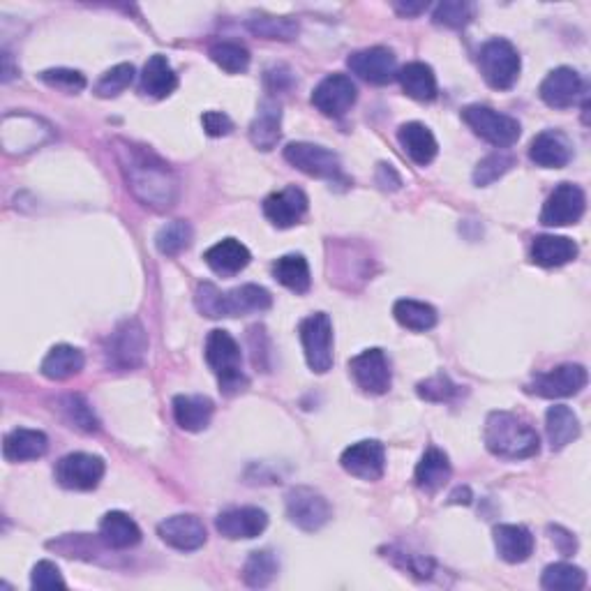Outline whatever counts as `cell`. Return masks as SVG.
Segmentation results:
<instances>
[{
    "mask_svg": "<svg viewBox=\"0 0 591 591\" xmlns=\"http://www.w3.org/2000/svg\"><path fill=\"white\" fill-rule=\"evenodd\" d=\"M118 157H121L130 190L141 204L153 208V211H167L176 204L178 181L167 162H162L146 148L127 144L118 151Z\"/></svg>",
    "mask_w": 591,
    "mask_h": 591,
    "instance_id": "cell-1",
    "label": "cell"
},
{
    "mask_svg": "<svg viewBox=\"0 0 591 591\" xmlns=\"http://www.w3.org/2000/svg\"><path fill=\"white\" fill-rule=\"evenodd\" d=\"M194 303L204 317L222 319L264 312L273 305V296L259 284H243L231 291H220L213 282H201L194 294Z\"/></svg>",
    "mask_w": 591,
    "mask_h": 591,
    "instance_id": "cell-2",
    "label": "cell"
},
{
    "mask_svg": "<svg viewBox=\"0 0 591 591\" xmlns=\"http://www.w3.org/2000/svg\"><path fill=\"white\" fill-rule=\"evenodd\" d=\"M485 446L492 455L506 460L534 458L541 451L536 430L511 411H492L485 423Z\"/></svg>",
    "mask_w": 591,
    "mask_h": 591,
    "instance_id": "cell-3",
    "label": "cell"
},
{
    "mask_svg": "<svg viewBox=\"0 0 591 591\" xmlns=\"http://www.w3.org/2000/svg\"><path fill=\"white\" fill-rule=\"evenodd\" d=\"M206 363L211 365L215 377H218L220 391L224 395H238L248 388V377L241 370V347L222 328L211 331V335L206 338Z\"/></svg>",
    "mask_w": 591,
    "mask_h": 591,
    "instance_id": "cell-4",
    "label": "cell"
},
{
    "mask_svg": "<svg viewBox=\"0 0 591 591\" xmlns=\"http://www.w3.org/2000/svg\"><path fill=\"white\" fill-rule=\"evenodd\" d=\"M148 351V338L144 326L137 319H125L116 326V331L109 335L104 358L114 370H134L144 363Z\"/></svg>",
    "mask_w": 591,
    "mask_h": 591,
    "instance_id": "cell-5",
    "label": "cell"
},
{
    "mask_svg": "<svg viewBox=\"0 0 591 591\" xmlns=\"http://www.w3.org/2000/svg\"><path fill=\"white\" fill-rule=\"evenodd\" d=\"M478 67L483 79L495 91H508L520 77V54L508 40H490L478 54Z\"/></svg>",
    "mask_w": 591,
    "mask_h": 591,
    "instance_id": "cell-6",
    "label": "cell"
},
{
    "mask_svg": "<svg viewBox=\"0 0 591 591\" xmlns=\"http://www.w3.org/2000/svg\"><path fill=\"white\" fill-rule=\"evenodd\" d=\"M462 118L478 137L497 148H508L520 139V123L513 116L483 107V104H471V107L462 109Z\"/></svg>",
    "mask_w": 591,
    "mask_h": 591,
    "instance_id": "cell-7",
    "label": "cell"
},
{
    "mask_svg": "<svg viewBox=\"0 0 591 591\" xmlns=\"http://www.w3.org/2000/svg\"><path fill=\"white\" fill-rule=\"evenodd\" d=\"M305 358L312 372L324 374L333 368V324L326 312L310 314L298 326Z\"/></svg>",
    "mask_w": 591,
    "mask_h": 591,
    "instance_id": "cell-8",
    "label": "cell"
},
{
    "mask_svg": "<svg viewBox=\"0 0 591 591\" xmlns=\"http://www.w3.org/2000/svg\"><path fill=\"white\" fill-rule=\"evenodd\" d=\"M589 374L585 365L578 363H566L559 365L555 370L536 374L534 379L527 384L529 395H538V398H571V395H578L582 388L587 386Z\"/></svg>",
    "mask_w": 591,
    "mask_h": 591,
    "instance_id": "cell-9",
    "label": "cell"
},
{
    "mask_svg": "<svg viewBox=\"0 0 591 591\" xmlns=\"http://www.w3.org/2000/svg\"><path fill=\"white\" fill-rule=\"evenodd\" d=\"M284 160L291 167H296L303 174L324 178V181H338L342 176V164L340 157L333 151H328L324 146L308 144V141H296L284 148Z\"/></svg>",
    "mask_w": 591,
    "mask_h": 591,
    "instance_id": "cell-10",
    "label": "cell"
},
{
    "mask_svg": "<svg viewBox=\"0 0 591 591\" xmlns=\"http://www.w3.org/2000/svg\"><path fill=\"white\" fill-rule=\"evenodd\" d=\"M287 515L298 529L319 531L333 518L331 504L312 488H294L287 495Z\"/></svg>",
    "mask_w": 591,
    "mask_h": 591,
    "instance_id": "cell-11",
    "label": "cell"
},
{
    "mask_svg": "<svg viewBox=\"0 0 591 591\" xmlns=\"http://www.w3.org/2000/svg\"><path fill=\"white\" fill-rule=\"evenodd\" d=\"M104 476V460L91 453H70L56 465V481L65 490L88 492L100 485Z\"/></svg>",
    "mask_w": 591,
    "mask_h": 591,
    "instance_id": "cell-12",
    "label": "cell"
},
{
    "mask_svg": "<svg viewBox=\"0 0 591 591\" xmlns=\"http://www.w3.org/2000/svg\"><path fill=\"white\" fill-rule=\"evenodd\" d=\"M356 386L370 395H384L391 388V363L381 349H365L349 361Z\"/></svg>",
    "mask_w": 591,
    "mask_h": 591,
    "instance_id": "cell-13",
    "label": "cell"
},
{
    "mask_svg": "<svg viewBox=\"0 0 591 591\" xmlns=\"http://www.w3.org/2000/svg\"><path fill=\"white\" fill-rule=\"evenodd\" d=\"M587 208V197L582 192V187L573 183H561L555 187V192L550 194L541 211V222L545 227H566V224H575Z\"/></svg>",
    "mask_w": 591,
    "mask_h": 591,
    "instance_id": "cell-14",
    "label": "cell"
},
{
    "mask_svg": "<svg viewBox=\"0 0 591 591\" xmlns=\"http://www.w3.org/2000/svg\"><path fill=\"white\" fill-rule=\"evenodd\" d=\"M342 469L361 481H379L386 469V448L377 439H365L349 446L340 458Z\"/></svg>",
    "mask_w": 591,
    "mask_h": 591,
    "instance_id": "cell-15",
    "label": "cell"
},
{
    "mask_svg": "<svg viewBox=\"0 0 591 591\" xmlns=\"http://www.w3.org/2000/svg\"><path fill=\"white\" fill-rule=\"evenodd\" d=\"M349 70L374 86H386L398 77V61L386 47H370L349 56Z\"/></svg>",
    "mask_w": 591,
    "mask_h": 591,
    "instance_id": "cell-16",
    "label": "cell"
},
{
    "mask_svg": "<svg viewBox=\"0 0 591 591\" xmlns=\"http://www.w3.org/2000/svg\"><path fill=\"white\" fill-rule=\"evenodd\" d=\"M356 97H358L356 84L347 77V74H328V77L314 88L312 104L324 116L340 118L354 107Z\"/></svg>",
    "mask_w": 591,
    "mask_h": 591,
    "instance_id": "cell-17",
    "label": "cell"
},
{
    "mask_svg": "<svg viewBox=\"0 0 591 591\" xmlns=\"http://www.w3.org/2000/svg\"><path fill=\"white\" fill-rule=\"evenodd\" d=\"M308 204L310 201L305 197V192L298 190L296 185H289L280 192H273L264 201V215L278 229H289L305 218Z\"/></svg>",
    "mask_w": 591,
    "mask_h": 591,
    "instance_id": "cell-18",
    "label": "cell"
},
{
    "mask_svg": "<svg viewBox=\"0 0 591 591\" xmlns=\"http://www.w3.org/2000/svg\"><path fill=\"white\" fill-rule=\"evenodd\" d=\"M215 527H218L220 534L229 541H243V538H257L266 531L268 527V515L266 511L254 506H243V508H229V511H222L215 520Z\"/></svg>",
    "mask_w": 591,
    "mask_h": 591,
    "instance_id": "cell-19",
    "label": "cell"
},
{
    "mask_svg": "<svg viewBox=\"0 0 591 591\" xmlns=\"http://www.w3.org/2000/svg\"><path fill=\"white\" fill-rule=\"evenodd\" d=\"M157 534L169 548L192 552L206 543V527L197 515H174L157 525Z\"/></svg>",
    "mask_w": 591,
    "mask_h": 591,
    "instance_id": "cell-20",
    "label": "cell"
},
{
    "mask_svg": "<svg viewBox=\"0 0 591 591\" xmlns=\"http://www.w3.org/2000/svg\"><path fill=\"white\" fill-rule=\"evenodd\" d=\"M541 100L552 109H568L578 102L582 95V79L573 67H557L548 77L543 79L541 88H538Z\"/></svg>",
    "mask_w": 591,
    "mask_h": 591,
    "instance_id": "cell-21",
    "label": "cell"
},
{
    "mask_svg": "<svg viewBox=\"0 0 591 591\" xmlns=\"http://www.w3.org/2000/svg\"><path fill=\"white\" fill-rule=\"evenodd\" d=\"M529 157L531 162H536L543 169H561L571 162L573 148L561 132L545 130L536 134L534 141H531Z\"/></svg>",
    "mask_w": 591,
    "mask_h": 591,
    "instance_id": "cell-22",
    "label": "cell"
},
{
    "mask_svg": "<svg viewBox=\"0 0 591 591\" xmlns=\"http://www.w3.org/2000/svg\"><path fill=\"white\" fill-rule=\"evenodd\" d=\"M250 259V250L241 241H236V238H224V241L215 243L213 248L204 252V261L208 268L218 275H224V278H231V275L245 271Z\"/></svg>",
    "mask_w": 591,
    "mask_h": 591,
    "instance_id": "cell-23",
    "label": "cell"
},
{
    "mask_svg": "<svg viewBox=\"0 0 591 591\" xmlns=\"http://www.w3.org/2000/svg\"><path fill=\"white\" fill-rule=\"evenodd\" d=\"M280 127H282V109L280 104L266 97L264 102L259 104L257 116L250 125V141L259 151H273L280 141Z\"/></svg>",
    "mask_w": 591,
    "mask_h": 591,
    "instance_id": "cell-24",
    "label": "cell"
},
{
    "mask_svg": "<svg viewBox=\"0 0 591 591\" xmlns=\"http://www.w3.org/2000/svg\"><path fill=\"white\" fill-rule=\"evenodd\" d=\"M495 545L499 557L506 564H522L531 557L534 552V536L531 531L522 525H497L495 531Z\"/></svg>",
    "mask_w": 591,
    "mask_h": 591,
    "instance_id": "cell-25",
    "label": "cell"
},
{
    "mask_svg": "<svg viewBox=\"0 0 591 591\" xmlns=\"http://www.w3.org/2000/svg\"><path fill=\"white\" fill-rule=\"evenodd\" d=\"M178 88V77L174 67L169 65L167 56L155 54L148 58L144 65V72H141V93L148 97H155V100H164Z\"/></svg>",
    "mask_w": 591,
    "mask_h": 591,
    "instance_id": "cell-26",
    "label": "cell"
},
{
    "mask_svg": "<svg viewBox=\"0 0 591 591\" xmlns=\"http://www.w3.org/2000/svg\"><path fill=\"white\" fill-rule=\"evenodd\" d=\"M578 257V245L566 236H536L531 243V261L543 268H557Z\"/></svg>",
    "mask_w": 591,
    "mask_h": 591,
    "instance_id": "cell-27",
    "label": "cell"
},
{
    "mask_svg": "<svg viewBox=\"0 0 591 591\" xmlns=\"http://www.w3.org/2000/svg\"><path fill=\"white\" fill-rule=\"evenodd\" d=\"M416 485L428 495H435L451 478V460L441 448H428L416 467Z\"/></svg>",
    "mask_w": 591,
    "mask_h": 591,
    "instance_id": "cell-28",
    "label": "cell"
},
{
    "mask_svg": "<svg viewBox=\"0 0 591 591\" xmlns=\"http://www.w3.org/2000/svg\"><path fill=\"white\" fill-rule=\"evenodd\" d=\"M47 448H49V439L44 432L17 428L5 437L3 455L5 460L10 462H28V460L42 458V455L47 453Z\"/></svg>",
    "mask_w": 591,
    "mask_h": 591,
    "instance_id": "cell-29",
    "label": "cell"
},
{
    "mask_svg": "<svg viewBox=\"0 0 591 591\" xmlns=\"http://www.w3.org/2000/svg\"><path fill=\"white\" fill-rule=\"evenodd\" d=\"M213 411V402L204 395H176L174 398V418L178 428L185 432H201L208 428Z\"/></svg>",
    "mask_w": 591,
    "mask_h": 591,
    "instance_id": "cell-30",
    "label": "cell"
},
{
    "mask_svg": "<svg viewBox=\"0 0 591 591\" xmlns=\"http://www.w3.org/2000/svg\"><path fill=\"white\" fill-rule=\"evenodd\" d=\"M100 536L111 550H130L141 541V529L127 513L111 511L100 522Z\"/></svg>",
    "mask_w": 591,
    "mask_h": 591,
    "instance_id": "cell-31",
    "label": "cell"
},
{
    "mask_svg": "<svg viewBox=\"0 0 591 591\" xmlns=\"http://www.w3.org/2000/svg\"><path fill=\"white\" fill-rule=\"evenodd\" d=\"M398 139L400 146L405 148V153L414 160L416 164H430L437 157V139L435 134L430 132V127H425L423 123H405L398 130Z\"/></svg>",
    "mask_w": 591,
    "mask_h": 591,
    "instance_id": "cell-32",
    "label": "cell"
},
{
    "mask_svg": "<svg viewBox=\"0 0 591 591\" xmlns=\"http://www.w3.org/2000/svg\"><path fill=\"white\" fill-rule=\"evenodd\" d=\"M84 363L86 358L77 347H70V344H56V347L44 356L40 372L51 381H63L84 370Z\"/></svg>",
    "mask_w": 591,
    "mask_h": 591,
    "instance_id": "cell-33",
    "label": "cell"
},
{
    "mask_svg": "<svg viewBox=\"0 0 591 591\" xmlns=\"http://www.w3.org/2000/svg\"><path fill=\"white\" fill-rule=\"evenodd\" d=\"M398 79L411 100L418 102H432L437 97V77L430 65L425 63H407L402 70H398Z\"/></svg>",
    "mask_w": 591,
    "mask_h": 591,
    "instance_id": "cell-34",
    "label": "cell"
},
{
    "mask_svg": "<svg viewBox=\"0 0 591 591\" xmlns=\"http://www.w3.org/2000/svg\"><path fill=\"white\" fill-rule=\"evenodd\" d=\"M545 430H548L552 451H561V448L580 437V421L573 414V409H568L566 405H555L545 414Z\"/></svg>",
    "mask_w": 591,
    "mask_h": 591,
    "instance_id": "cell-35",
    "label": "cell"
},
{
    "mask_svg": "<svg viewBox=\"0 0 591 591\" xmlns=\"http://www.w3.org/2000/svg\"><path fill=\"white\" fill-rule=\"evenodd\" d=\"M273 278L278 280L282 287H287L294 294H308L310 291V266L305 261L303 254H284L273 264Z\"/></svg>",
    "mask_w": 591,
    "mask_h": 591,
    "instance_id": "cell-36",
    "label": "cell"
},
{
    "mask_svg": "<svg viewBox=\"0 0 591 591\" xmlns=\"http://www.w3.org/2000/svg\"><path fill=\"white\" fill-rule=\"evenodd\" d=\"M393 314L398 319L400 326L409 328V331L423 333L437 326V310L428 303L411 301V298H402L393 305Z\"/></svg>",
    "mask_w": 591,
    "mask_h": 591,
    "instance_id": "cell-37",
    "label": "cell"
},
{
    "mask_svg": "<svg viewBox=\"0 0 591 591\" xmlns=\"http://www.w3.org/2000/svg\"><path fill=\"white\" fill-rule=\"evenodd\" d=\"M278 571H280L278 557H275L271 550H254L250 552V557L243 566V580L248 587L261 589L271 585Z\"/></svg>",
    "mask_w": 591,
    "mask_h": 591,
    "instance_id": "cell-38",
    "label": "cell"
},
{
    "mask_svg": "<svg viewBox=\"0 0 591 591\" xmlns=\"http://www.w3.org/2000/svg\"><path fill=\"white\" fill-rule=\"evenodd\" d=\"M541 587L548 591H580L587 587V573L573 564H550L541 575Z\"/></svg>",
    "mask_w": 591,
    "mask_h": 591,
    "instance_id": "cell-39",
    "label": "cell"
},
{
    "mask_svg": "<svg viewBox=\"0 0 591 591\" xmlns=\"http://www.w3.org/2000/svg\"><path fill=\"white\" fill-rule=\"evenodd\" d=\"M192 243V227L185 220H174L157 231L155 245L164 257H176Z\"/></svg>",
    "mask_w": 591,
    "mask_h": 591,
    "instance_id": "cell-40",
    "label": "cell"
},
{
    "mask_svg": "<svg viewBox=\"0 0 591 591\" xmlns=\"http://www.w3.org/2000/svg\"><path fill=\"white\" fill-rule=\"evenodd\" d=\"M208 54L215 65L229 74H241L250 67V51L238 42H215Z\"/></svg>",
    "mask_w": 591,
    "mask_h": 591,
    "instance_id": "cell-41",
    "label": "cell"
},
{
    "mask_svg": "<svg viewBox=\"0 0 591 591\" xmlns=\"http://www.w3.org/2000/svg\"><path fill=\"white\" fill-rule=\"evenodd\" d=\"M250 31L259 37H266V40H282L289 42L298 35V21L289 17H254L248 24Z\"/></svg>",
    "mask_w": 591,
    "mask_h": 591,
    "instance_id": "cell-42",
    "label": "cell"
},
{
    "mask_svg": "<svg viewBox=\"0 0 591 591\" xmlns=\"http://www.w3.org/2000/svg\"><path fill=\"white\" fill-rule=\"evenodd\" d=\"M61 407L67 423H70L72 428L88 432V435H93V432L100 430V421H97L93 407L88 405L81 395H67V398L61 402Z\"/></svg>",
    "mask_w": 591,
    "mask_h": 591,
    "instance_id": "cell-43",
    "label": "cell"
},
{
    "mask_svg": "<svg viewBox=\"0 0 591 591\" xmlns=\"http://www.w3.org/2000/svg\"><path fill=\"white\" fill-rule=\"evenodd\" d=\"M132 81H134V65L121 63L102 74L100 81L95 84V95L104 97V100H107V97H116L121 95L125 88H130Z\"/></svg>",
    "mask_w": 591,
    "mask_h": 591,
    "instance_id": "cell-44",
    "label": "cell"
},
{
    "mask_svg": "<svg viewBox=\"0 0 591 591\" xmlns=\"http://www.w3.org/2000/svg\"><path fill=\"white\" fill-rule=\"evenodd\" d=\"M474 17V5L465 0H446L435 7L432 21L444 28H465Z\"/></svg>",
    "mask_w": 591,
    "mask_h": 591,
    "instance_id": "cell-45",
    "label": "cell"
},
{
    "mask_svg": "<svg viewBox=\"0 0 591 591\" xmlns=\"http://www.w3.org/2000/svg\"><path fill=\"white\" fill-rule=\"evenodd\" d=\"M513 164H515V157L511 153H504V151L483 157V160L478 162L476 169H474V183L478 187L495 183L506 174L508 169L513 167Z\"/></svg>",
    "mask_w": 591,
    "mask_h": 591,
    "instance_id": "cell-46",
    "label": "cell"
},
{
    "mask_svg": "<svg viewBox=\"0 0 591 591\" xmlns=\"http://www.w3.org/2000/svg\"><path fill=\"white\" fill-rule=\"evenodd\" d=\"M40 81L56 91L63 93H81L86 88V77L77 70H65V67H56V70H44L40 72Z\"/></svg>",
    "mask_w": 591,
    "mask_h": 591,
    "instance_id": "cell-47",
    "label": "cell"
},
{
    "mask_svg": "<svg viewBox=\"0 0 591 591\" xmlns=\"http://www.w3.org/2000/svg\"><path fill=\"white\" fill-rule=\"evenodd\" d=\"M418 395L428 402H451L455 395L460 393V386L453 384L446 374H437V377H430L418 384Z\"/></svg>",
    "mask_w": 591,
    "mask_h": 591,
    "instance_id": "cell-48",
    "label": "cell"
},
{
    "mask_svg": "<svg viewBox=\"0 0 591 591\" xmlns=\"http://www.w3.org/2000/svg\"><path fill=\"white\" fill-rule=\"evenodd\" d=\"M31 587L33 589H65V580L54 561H37L31 573Z\"/></svg>",
    "mask_w": 591,
    "mask_h": 591,
    "instance_id": "cell-49",
    "label": "cell"
},
{
    "mask_svg": "<svg viewBox=\"0 0 591 591\" xmlns=\"http://www.w3.org/2000/svg\"><path fill=\"white\" fill-rule=\"evenodd\" d=\"M201 125H204L208 137H227V134L234 130L231 118L227 114H222V111H206V114L201 116Z\"/></svg>",
    "mask_w": 591,
    "mask_h": 591,
    "instance_id": "cell-50",
    "label": "cell"
},
{
    "mask_svg": "<svg viewBox=\"0 0 591 591\" xmlns=\"http://www.w3.org/2000/svg\"><path fill=\"white\" fill-rule=\"evenodd\" d=\"M550 534H552V543L557 545V550L561 555H573L575 548H578V543H575V536L571 531H566L564 527H550Z\"/></svg>",
    "mask_w": 591,
    "mask_h": 591,
    "instance_id": "cell-51",
    "label": "cell"
},
{
    "mask_svg": "<svg viewBox=\"0 0 591 591\" xmlns=\"http://www.w3.org/2000/svg\"><path fill=\"white\" fill-rule=\"evenodd\" d=\"M377 183L384 187V190H398L402 185L400 176L395 174V169L391 164H379V171H377Z\"/></svg>",
    "mask_w": 591,
    "mask_h": 591,
    "instance_id": "cell-52",
    "label": "cell"
},
{
    "mask_svg": "<svg viewBox=\"0 0 591 591\" xmlns=\"http://www.w3.org/2000/svg\"><path fill=\"white\" fill-rule=\"evenodd\" d=\"M393 7L400 17H416V14L428 10V3H395Z\"/></svg>",
    "mask_w": 591,
    "mask_h": 591,
    "instance_id": "cell-53",
    "label": "cell"
},
{
    "mask_svg": "<svg viewBox=\"0 0 591 591\" xmlns=\"http://www.w3.org/2000/svg\"><path fill=\"white\" fill-rule=\"evenodd\" d=\"M451 504H471V492L469 488H458L451 495Z\"/></svg>",
    "mask_w": 591,
    "mask_h": 591,
    "instance_id": "cell-54",
    "label": "cell"
},
{
    "mask_svg": "<svg viewBox=\"0 0 591 591\" xmlns=\"http://www.w3.org/2000/svg\"><path fill=\"white\" fill-rule=\"evenodd\" d=\"M14 77V70H12V63H10V54H3V81L7 84Z\"/></svg>",
    "mask_w": 591,
    "mask_h": 591,
    "instance_id": "cell-55",
    "label": "cell"
}]
</instances>
